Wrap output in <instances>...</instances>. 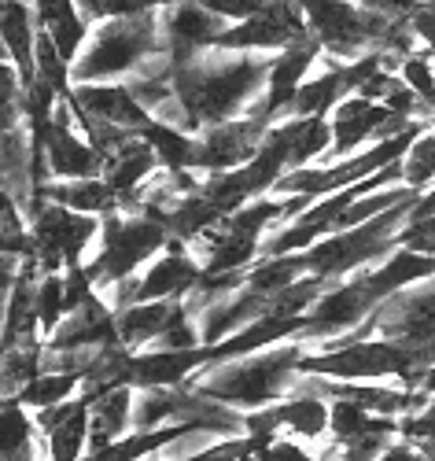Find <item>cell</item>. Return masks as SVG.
<instances>
[{
  "mask_svg": "<svg viewBox=\"0 0 435 461\" xmlns=\"http://www.w3.org/2000/svg\"><path fill=\"white\" fill-rule=\"evenodd\" d=\"M413 203L391 207V211H384V214H376V218H369L362 225H350V229H340V233H329L322 240H313L303 251L306 274L325 277V281H343L350 274L369 270V266L384 262L394 248H399V229L406 225Z\"/></svg>",
  "mask_w": 435,
  "mask_h": 461,
  "instance_id": "5b68a950",
  "label": "cell"
},
{
  "mask_svg": "<svg viewBox=\"0 0 435 461\" xmlns=\"http://www.w3.org/2000/svg\"><path fill=\"white\" fill-rule=\"evenodd\" d=\"M37 429L33 420H30V410L8 395V399H0V461H37Z\"/></svg>",
  "mask_w": 435,
  "mask_h": 461,
  "instance_id": "ffe728a7",
  "label": "cell"
},
{
  "mask_svg": "<svg viewBox=\"0 0 435 461\" xmlns=\"http://www.w3.org/2000/svg\"><path fill=\"white\" fill-rule=\"evenodd\" d=\"M255 457H258V461H322V457L306 454L295 439H281V436H269L266 443H258Z\"/></svg>",
  "mask_w": 435,
  "mask_h": 461,
  "instance_id": "f1b7e54d",
  "label": "cell"
},
{
  "mask_svg": "<svg viewBox=\"0 0 435 461\" xmlns=\"http://www.w3.org/2000/svg\"><path fill=\"white\" fill-rule=\"evenodd\" d=\"M0 5H5V0H0Z\"/></svg>",
  "mask_w": 435,
  "mask_h": 461,
  "instance_id": "1f68e13d",
  "label": "cell"
},
{
  "mask_svg": "<svg viewBox=\"0 0 435 461\" xmlns=\"http://www.w3.org/2000/svg\"><path fill=\"white\" fill-rule=\"evenodd\" d=\"M273 52H229V49H204L181 67H174L170 86L185 111L188 133L207 126L255 114L266 93Z\"/></svg>",
  "mask_w": 435,
  "mask_h": 461,
  "instance_id": "6da1fadb",
  "label": "cell"
},
{
  "mask_svg": "<svg viewBox=\"0 0 435 461\" xmlns=\"http://www.w3.org/2000/svg\"><path fill=\"white\" fill-rule=\"evenodd\" d=\"M394 74L413 89V96L421 100V111L435 119V56L428 49H413L410 56L399 59Z\"/></svg>",
  "mask_w": 435,
  "mask_h": 461,
  "instance_id": "603a6c76",
  "label": "cell"
},
{
  "mask_svg": "<svg viewBox=\"0 0 435 461\" xmlns=\"http://www.w3.org/2000/svg\"><path fill=\"white\" fill-rule=\"evenodd\" d=\"M74 395H82V373H63V369H41L30 384L15 392V399L26 406V410H49V406H59Z\"/></svg>",
  "mask_w": 435,
  "mask_h": 461,
  "instance_id": "44dd1931",
  "label": "cell"
},
{
  "mask_svg": "<svg viewBox=\"0 0 435 461\" xmlns=\"http://www.w3.org/2000/svg\"><path fill=\"white\" fill-rule=\"evenodd\" d=\"M403 185H410L413 192H424L435 185V130H421V137L406 148Z\"/></svg>",
  "mask_w": 435,
  "mask_h": 461,
  "instance_id": "cb8c5ba5",
  "label": "cell"
},
{
  "mask_svg": "<svg viewBox=\"0 0 435 461\" xmlns=\"http://www.w3.org/2000/svg\"><path fill=\"white\" fill-rule=\"evenodd\" d=\"M406 23H410V30L417 37V45L435 56V0H424V5H417Z\"/></svg>",
  "mask_w": 435,
  "mask_h": 461,
  "instance_id": "f546056e",
  "label": "cell"
},
{
  "mask_svg": "<svg viewBox=\"0 0 435 461\" xmlns=\"http://www.w3.org/2000/svg\"><path fill=\"white\" fill-rule=\"evenodd\" d=\"M322 70L310 74V78L299 86L295 100L288 104V114L285 119H329V111L354 93V78H350V63H340V59H329L322 56Z\"/></svg>",
  "mask_w": 435,
  "mask_h": 461,
  "instance_id": "4fadbf2b",
  "label": "cell"
},
{
  "mask_svg": "<svg viewBox=\"0 0 435 461\" xmlns=\"http://www.w3.org/2000/svg\"><path fill=\"white\" fill-rule=\"evenodd\" d=\"M0 37H5V49L12 67L19 70L23 86H30L37 78V63H33V49H37V19L30 0H5L0 5Z\"/></svg>",
  "mask_w": 435,
  "mask_h": 461,
  "instance_id": "e0dca14e",
  "label": "cell"
},
{
  "mask_svg": "<svg viewBox=\"0 0 435 461\" xmlns=\"http://www.w3.org/2000/svg\"><path fill=\"white\" fill-rule=\"evenodd\" d=\"M77 12L89 26L104 23V19H122V15H140V12H155L163 8V0H74Z\"/></svg>",
  "mask_w": 435,
  "mask_h": 461,
  "instance_id": "4316f807",
  "label": "cell"
},
{
  "mask_svg": "<svg viewBox=\"0 0 435 461\" xmlns=\"http://www.w3.org/2000/svg\"><path fill=\"white\" fill-rule=\"evenodd\" d=\"M322 45L313 37H303V41L273 52L269 59V74H266V93H262V104H258V119L266 122H281L288 114V104L295 100L299 86L310 78V70L322 63Z\"/></svg>",
  "mask_w": 435,
  "mask_h": 461,
  "instance_id": "ba28073f",
  "label": "cell"
},
{
  "mask_svg": "<svg viewBox=\"0 0 435 461\" xmlns=\"http://www.w3.org/2000/svg\"><path fill=\"white\" fill-rule=\"evenodd\" d=\"M67 318V288H63V270L59 274H41L37 281V329L49 339L59 321Z\"/></svg>",
  "mask_w": 435,
  "mask_h": 461,
  "instance_id": "d4e9b609",
  "label": "cell"
},
{
  "mask_svg": "<svg viewBox=\"0 0 435 461\" xmlns=\"http://www.w3.org/2000/svg\"><path fill=\"white\" fill-rule=\"evenodd\" d=\"M244 425L248 432H258V436L288 432L292 439H322L329 432V399L313 392H292L281 402L248 413Z\"/></svg>",
  "mask_w": 435,
  "mask_h": 461,
  "instance_id": "9c48e42d",
  "label": "cell"
},
{
  "mask_svg": "<svg viewBox=\"0 0 435 461\" xmlns=\"http://www.w3.org/2000/svg\"><path fill=\"white\" fill-rule=\"evenodd\" d=\"M70 107L86 119H100L111 122L126 133H140L151 114L137 104V96L130 93L126 82H82V86H70Z\"/></svg>",
  "mask_w": 435,
  "mask_h": 461,
  "instance_id": "8fae6325",
  "label": "cell"
},
{
  "mask_svg": "<svg viewBox=\"0 0 435 461\" xmlns=\"http://www.w3.org/2000/svg\"><path fill=\"white\" fill-rule=\"evenodd\" d=\"M0 59H8V49H5V37H0ZM12 63V59H8Z\"/></svg>",
  "mask_w": 435,
  "mask_h": 461,
  "instance_id": "4dcf8cb0",
  "label": "cell"
},
{
  "mask_svg": "<svg viewBox=\"0 0 435 461\" xmlns=\"http://www.w3.org/2000/svg\"><path fill=\"white\" fill-rule=\"evenodd\" d=\"M181 311V299H151V303H130L114 314L118 325V343L126 351H148L163 339L170 321Z\"/></svg>",
  "mask_w": 435,
  "mask_h": 461,
  "instance_id": "5bb4252c",
  "label": "cell"
},
{
  "mask_svg": "<svg viewBox=\"0 0 435 461\" xmlns=\"http://www.w3.org/2000/svg\"><path fill=\"white\" fill-rule=\"evenodd\" d=\"M303 355H306L303 339H285L258 355L207 366L192 380H185V388L200 392L204 399H214L222 406H232V410H262L292 395Z\"/></svg>",
  "mask_w": 435,
  "mask_h": 461,
  "instance_id": "7a4b0ae2",
  "label": "cell"
},
{
  "mask_svg": "<svg viewBox=\"0 0 435 461\" xmlns=\"http://www.w3.org/2000/svg\"><path fill=\"white\" fill-rule=\"evenodd\" d=\"M273 122L258 119V114H240V119H229V122H218V126H207L195 133V170L200 174H218V170H236L244 167L266 130Z\"/></svg>",
  "mask_w": 435,
  "mask_h": 461,
  "instance_id": "52a82bcc",
  "label": "cell"
},
{
  "mask_svg": "<svg viewBox=\"0 0 435 461\" xmlns=\"http://www.w3.org/2000/svg\"><path fill=\"white\" fill-rule=\"evenodd\" d=\"M167 244L170 233L163 218L144 211H111L100 218V237H96V251L86 258V277L104 295L118 281L140 274L155 255L167 251Z\"/></svg>",
  "mask_w": 435,
  "mask_h": 461,
  "instance_id": "277c9868",
  "label": "cell"
},
{
  "mask_svg": "<svg viewBox=\"0 0 435 461\" xmlns=\"http://www.w3.org/2000/svg\"><path fill=\"white\" fill-rule=\"evenodd\" d=\"M431 362L421 355L406 351L403 343L384 339V336H366V339H350L340 348H322L318 355H303L299 373L313 376H332V380H399L403 388H417L428 376Z\"/></svg>",
  "mask_w": 435,
  "mask_h": 461,
  "instance_id": "8992f818",
  "label": "cell"
},
{
  "mask_svg": "<svg viewBox=\"0 0 435 461\" xmlns=\"http://www.w3.org/2000/svg\"><path fill=\"white\" fill-rule=\"evenodd\" d=\"M23 122H26V86L19 70L8 59H0V133Z\"/></svg>",
  "mask_w": 435,
  "mask_h": 461,
  "instance_id": "484cf974",
  "label": "cell"
},
{
  "mask_svg": "<svg viewBox=\"0 0 435 461\" xmlns=\"http://www.w3.org/2000/svg\"><path fill=\"white\" fill-rule=\"evenodd\" d=\"M33 8V19H37V30H41L49 41L56 45V52L74 67V59L82 56L86 41H89V23L82 19L74 0H30Z\"/></svg>",
  "mask_w": 435,
  "mask_h": 461,
  "instance_id": "9a60e30c",
  "label": "cell"
},
{
  "mask_svg": "<svg viewBox=\"0 0 435 461\" xmlns=\"http://www.w3.org/2000/svg\"><path fill=\"white\" fill-rule=\"evenodd\" d=\"M130 432H133V388L130 384L96 392L89 399V450H100Z\"/></svg>",
  "mask_w": 435,
  "mask_h": 461,
  "instance_id": "2e32d148",
  "label": "cell"
},
{
  "mask_svg": "<svg viewBox=\"0 0 435 461\" xmlns=\"http://www.w3.org/2000/svg\"><path fill=\"white\" fill-rule=\"evenodd\" d=\"M33 192H41L45 200H52L59 207L82 211V214H96V218L118 211V196H114V188L104 181V174H96V177H74V181H49V185L33 188Z\"/></svg>",
  "mask_w": 435,
  "mask_h": 461,
  "instance_id": "ac0fdd59",
  "label": "cell"
},
{
  "mask_svg": "<svg viewBox=\"0 0 435 461\" xmlns=\"http://www.w3.org/2000/svg\"><path fill=\"white\" fill-rule=\"evenodd\" d=\"M137 137L155 151V159H159V170H163V174L195 170V133L177 130V126L159 122V119H151Z\"/></svg>",
  "mask_w": 435,
  "mask_h": 461,
  "instance_id": "d6986e66",
  "label": "cell"
},
{
  "mask_svg": "<svg viewBox=\"0 0 435 461\" xmlns=\"http://www.w3.org/2000/svg\"><path fill=\"white\" fill-rule=\"evenodd\" d=\"M37 429L49 439V461H82L89 450V399L74 395L59 406L41 410Z\"/></svg>",
  "mask_w": 435,
  "mask_h": 461,
  "instance_id": "7c38bea8",
  "label": "cell"
},
{
  "mask_svg": "<svg viewBox=\"0 0 435 461\" xmlns=\"http://www.w3.org/2000/svg\"><path fill=\"white\" fill-rule=\"evenodd\" d=\"M288 126V170L313 167L332 148L329 119H285Z\"/></svg>",
  "mask_w": 435,
  "mask_h": 461,
  "instance_id": "7402d4cb",
  "label": "cell"
},
{
  "mask_svg": "<svg viewBox=\"0 0 435 461\" xmlns=\"http://www.w3.org/2000/svg\"><path fill=\"white\" fill-rule=\"evenodd\" d=\"M159 23H163L167 52H170V63L174 67H181L195 52L214 49L222 30L229 26L225 19H218L214 12H207L200 0H177V5H163L159 8Z\"/></svg>",
  "mask_w": 435,
  "mask_h": 461,
  "instance_id": "30bf717a",
  "label": "cell"
},
{
  "mask_svg": "<svg viewBox=\"0 0 435 461\" xmlns=\"http://www.w3.org/2000/svg\"><path fill=\"white\" fill-rule=\"evenodd\" d=\"M170 56L167 52V37L159 23V8L140 12V15H122V19H104L89 30V41L82 56L70 67V82H126L137 74Z\"/></svg>",
  "mask_w": 435,
  "mask_h": 461,
  "instance_id": "3957f363",
  "label": "cell"
},
{
  "mask_svg": "<svg viewBox=\"0 0 435 461\" xmlns=\"http://www.w3.org/2000/svg\"><path fill=\"white\" fill-rule=\"evenodd\" d=\"M200 5L207 12H214L218 19H225V23H244L258 12H266L269 0H200Z\"/></svg>",
  "mask_w": 435,
  "mask_h": 461,
  "instance_id": "83f0119b",
  "label": "cell"
}]
</instances>
